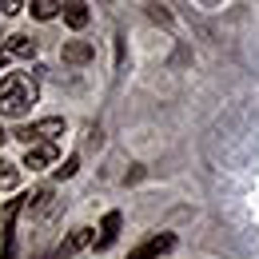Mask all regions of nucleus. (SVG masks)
Returning <instances> with one entry per match:
<instances>
[{"label":"nucleus","instance_id":"1","mask_svg":"<svg viewBox=\"0 0 259 259\" xmlns=\"http://www.w3.org/2000/svg\"><path fill=\"white\" fill-rule=\"evenodd\" d=\"M36 100H40V84H36L28 72H8L0 80V116L20 120V116L32 112Z\"/></svg>","mask_w":259,"mask_h":259},{"label":"nucleus","instance_id":"2","mask_svg":"<svg viewBox=\"0 0 259 259\" xmlns=\"http://www.w3.org/2000/svg\"><path fill=\"white\" fill-rule=\"evenodd\" d=\"M56 136H64V120L60 116H48V120H32V124H20V128L12 132V140H20V144H52Z\"/></svg>","mask_w":259,"mask_h":259},{"label":"nucleus","instance_id":"3","mask_svg":"<svg viewBox=\"0 0 259 259\" xmlns=\"http://www.w3.org/2000/svg\"><path fill=\"white\" fill-rule=\"evenodd\" d=\"M171 247H176V235H171V231H156V235L140 239L128 251V259H160V255H167Z\"/></svg>","mask_w":259,"mask_h":259},{"label":"nucleus","instance_id":"4","mask_svg":"<svg viewBox=\"0 0 259 259\" xmlns=\"http://www.w3.org/2000/svg\"><path fill=\"white\" fill-rule=\"evenodd\" d=\"M92 239H96V231H92V227H72V231H68V239H60V247H56V259H72L76 251H84Z\"/></svg>","mask_w":259,"mask_h":259},{"label":"nucleus","instance_id":"5","mask_svg":"<svg viewBox=\"0 0 259 259\" xmlns=\"http://www.w3.org/2000/svg\"><path fill=\"white\" fill-rule=\"evenodd\" d=\"M56 156H60V148H56V144H36V148L24 152V163H20V167H28V171H44V167H52V163H56Z\"/></svg>","mask_w":259,"mask_h":259},{"label":"nucleus","instance_id":"6","mask_svg":"<svg viewBox=\"0 0 259 259\" xmlns=\"http://www.w3.org/2000/svg\"><path fill=\"white\" fill-rule=\"evenodd\" d=\"M120 227H124V215H120V211H108V215L100 220V235L92 239V243H96V251H108V247L120 239Z\"/></svg>","mask_w":259,"mask_h":259},{"label":"nucleus","instance_id":"7","mask_svg":"<svg viewBox=\"0 0 259 259\" xmlns=\"http://www.w3.org/2000/svg\"><path fill=\"white\" fill-rule=\"evenodd\" d=\"M52 207V188H36V192L20 195V211L24 215H44Z\"/></svg>","mask_w":259,"mask_h":259},{"label":"nucleus","instance_id":"8","mask_svg":"<svg viewBox=\"0 0 259 259\" xmlns=\"http://www.w3.org/2000/svg\"><path fill=\"white\" fill-rule=\"evenodd\" d=\"M60 56H64V64H88L92 56H96V48L88 44V40H64V48H60Z\"/></svg>","mask_w":259,"mask_h":259},{"label":"nucleus","instance_id":"9","mask_svg":"<svg viewBox=\"0 0 259 259\" xmlns=\"http://www.w3.org/2000/svg\"><path fill=\"white\" fill-rule=\"evenodd\" d=\"M60 12H64V24L68 28H88V20H92V12H88V4H80V0H72V4H60Z\"/></svg>","mask_w":259,"mask_h":259},{"label":"nucleus","instance_id":"10","mask_svg":"<svg viewBox=\"0 0 259 259\" xmlns=\"http://www.w3.org/2000/svg\"><path fill=\"white\" fill-rule=\"evenodd\" d=\"M4 48H8L12 56H20V60H28V56H36V48H40V40H32V36H8V40H4Z\"/></svg>","mask_w":259,"mask_h":259},{"label":"nucleus","instance_id":"11","mask_svg":"<svg viewBox=\"0 0 259 259\" xmlns=\"http://www.w3.org/2000/svg\"><path fill=\"white\" fill-rule=\"evenodd\" d=\"M16 184H20V163L0 160V192H16Z\"/></svg>","mask_w":259,"mask_h":259},{"label":"nucleus","instance_id":"12","mask_svg":"<svg viewBox=\"0 0 259 259\" xmlns=\"http://www.w3.org/2000/svg\"><path fill=\"white\" fill-rule=\"evenodd\" d=\"M28 8H32L36 20H52V16H60V4H56V0H32Z\"/></svg>","mask_w":259,"mask_h":259},{"label":"nucleus","instance_id":"13","mask_svg":"<svg viewBox=\"0 0 259 259\" xmlns=\"http://www.w3.org/2000/svg\"><path fill=\"white\" fill-rule=\"evenodd\" d=\"M76 167H80V156H68V160L56 167V176H60V180H72V176H76Z\"/></svg>","mask_w":259,"mask_h":259},{"label":"nucleus","instance_id":"14","mask_svg":"<svg viewBox=\"0 0 259 259\" xmlns=\"http://www.w3.org/2000/svg\"><path fill=\"white\" fill-rule=\"evenodd\" d=\"M148 16H152V20H160V24H171V16L163 12L160 4H148Z\"/></svg>","mask_w":259,"mask_h":259},{"label":"nucleus","instance_id":"15","mask_svg":"<svg viewBox=\"0 0 259 259\" xmlns=\"http://www.w3.org/2000/svg\"><path fill=\"white\" fill-rule=\"evenodd\" d=\"M20 8H24V4H16V0H4V4H0V12H4V16H16Z\"/></svg>","mask_w":259,"mask_h":259},{"label":"nucleus","instance_id":"16","mask_svg":"<svg viewBox=\"0 0 259 259\" xmlns=\"http://www.w3.org/2000/svg\"><path fill=\"white\" fill-rule=\"evenodd\" d=\"M0 48H4V36H0Z\"/></svg>","mask_w":259,"mask_h":259},{"label":"nucleus","instance_id":"17","mask_svg":"<svg viewBox=\"0 0 259 259\" xmlns=\"http://www.w3.org/2000/svg\"><path fill=\"white\" fill-rule=\"evenodd\" d=\"M0 72H4V60H0Z\"/></svg>","mask_w":259,"mask_h":259}]
</instances>
